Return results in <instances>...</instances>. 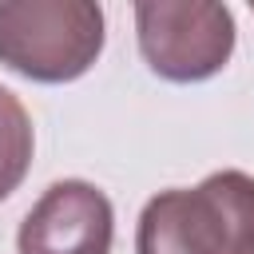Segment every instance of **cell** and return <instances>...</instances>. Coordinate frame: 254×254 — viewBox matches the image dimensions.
<instances>
[{
	"mask_svg": "<svg viewBox=\"0 0 254 254\" xmlns=\"http://www.w3.org/2000/svg\"><path fill=\"white\" fill-rule=\"evenodd\" d=\"M135 254H254V179L214 171L190 190L155 194L139 214Z\"/></svg>",
	"mask_w": 254,
	"mask_h": 254,
	"instance_id": "6da1fadb",
	"label": "cell"
},
{
	"mask_svg": "<svg viewBox=\"0 0 254 254\" xmlns=\"http://www.w3.org/2000/svg\"><path fill=\"white\" fill-rule=\"evenodd\" d=\"M32 147H36V135H32L28 107L8 87H0V198H8L24 183L32 167Z\"/></svg>",
	"mask_w": 254,
	"mask_h": 254,
	"instance_id": "5b68a950",
	"label": "cell"
},
{
	"mask_svg": "<svg viewBox=\"0 0 254 254\" xmlns=\"http://www.w3.org/2000/svg\"><path fill=\"white\" fill-rule=\"evenodd\" d=\"M135 32L147 67L171 83H198L226 67L234 52V16L210 0H143Z\"/></svg>",
	"mask_w": 254,
	"mask_h": 254,
	"instance_id": "3957f363",
	"label": "cell"
},
{
	"mask_svg": "<svg viewBox=\"0 0 254 254\" xmlns=\"http://www.w3.org/2000/svg\"><path fill=\"white\" fill-rule=\"evenodd\" d=\"M103 52V8L91 0L0 4V64L36 83L79 79Z\"/></svg>",
	"mask_w": 254,
	"mask_h": 254,
	"instance_id": "7a4b0ae2",
	"label": "cell"
},
{
	"mask_svg": "<svg viewBox=\"0 0 254 254\" xmlns=\"http://www.w3.org/2000/svg\"><path fill=\"white\" fill-rule=\"evenodd\" d=\"M111 238H115V214L107 194L95 183L60 179L24 214L16 250L20 254H111Z\"/></svg>",
	"mask_w": 254,
	"mask_h": 254,
	"instance_id": "277c9868",
	"label": "cell"
}]
</instances>
